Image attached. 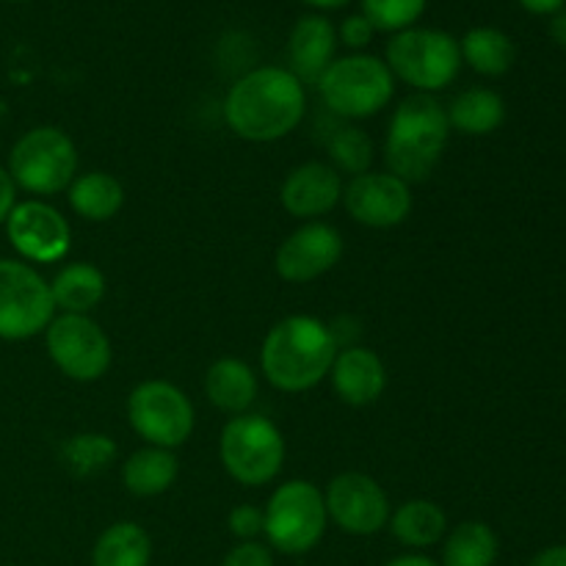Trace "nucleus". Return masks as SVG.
I'll list each match as a JSON object with an SVG mask.
<instances>
[{"label":"nucleus","instance_id":"2eb2a0df","mask_svg":"<svg viewBox=\"0 0 566 566\" xmlns=\"http://www.w3.org/2000/svg\"><path fill=\"white\" fill-rule=\"evenodd\" d=\"M343 258V235L326 221H304L280 243L274 269L291 285H307L329 274Z\"/></svg>","mask_w":566,"mask_h":566},{"label":"nucleus","instance_id":"c9c22d12","mask_svg":"<svg viewBox=\"0 0 566 566\" xmlns=\"http://www.w3.org/2000/svg\"><path fill=\"white\" fill-rule=\"evenodd\" d=\"M528 14H539V17H553L556 11H562L566 6V0H517Z\"/></svg>","mask_w":566,"mask_h":566},{"label":"nucleus","instance_id":"473e14b6","mask_svg":"<svg viewBox=\"0 0 566 566\" xmlns=\"http://www.w3.org/2000/svg\"><path fill=\"white\" fill-rule=\"evenodd\" d=\"M219 566H274V553L265 542H238Z\"/></svg>","mask_w":566,"mask_h":566},{"label":"nucleus","instance_id":"c756f323","mask_svg":"<svg viewBox=\"0 0 566 566\" xmlns=\"http://www.w3.org/2000/svg\"><path fill=\"white\" fill-rule=\"evenodd\" d=\"M429 0H363V14L368 17L376 33H401L418 25L426 14Z\"/></svg>","mask_w":566,"mask_h":566},{"label":"nucleus","instance_id":"39448f33","mask_svg":"<svg viewBox=\"0 0 566 566\" xmlns=\"http://www.w3.org/2000/svg\"><path fill=\"white\" fill-rule=\"evenodd\" d=\"M385 64L392 77L418 94H434L451 86L462 70L459 39L440 28H407L392 33L385 48Z\"/></svg>","mask_w":566,"mask_h":566},{"label":"nucleus","instance_id":"7c9ffc66","mask_svg":"<svg viewBox=\"0 0 566 566\" xmlns=\"http://www.w3.org/2000/svg\"><path fill=\"white\" fill-rule=\"evenodd\" d=\"M227 528L238 542H258L265 528V514L254 503H241L227 517Z\"/></svg>","mask_w":566,"mask_h":566},{"label":"nucleus","instance_id":"423d86ee","mask_svg":"<svg viewBox=\"0 0 566 566\" xmlns=\"http://www.w3.org/2000/svg\"><path fill=\"white\" fill-rule=\"evenodd\" d=\"M6 169L17 191L31 197H55L77 177V147L61 127H31L14 142Z\"/></svg>","mask_w":566,"mask_h":566},{"label":"nucleus","instance_id":"ddd939ff","mask_svg":"<svg viewBox=\"0 0 566 566\" xmlns=\"http://www.w3.org/2000/svg\"><path fill=\"white\" fill-rule=\"evenodd\" d=\"M11 249L25 263H59L72 249V227L59 208L44 199H25L6 219Z\"/></svg>","mask_w":566,"mask_h":566},{"label":"nucleus","instance_id":"a878e982","mask_svg":"<svg viewBox=\"0 0 566 566\" xmlns=\"http://www.w3.org/2000/svg\"><path fill=\"white\" fill-rule=\"evenodd\" d=\"M153 539L138 523L108 525L92 547V566H149Z\"/></svg>","mask_w":566,"mask_h":566},{"label":"nucleus","instance_id":"f03ea898","mask_svg":"<svg viewBox=\"0 0 566 566\" xmlns=\"http://www.w3.org/2000/svg\"><path fill=\"white\" fill-rule=\"evenodd\" d=\"M340 343L332 326L315 315L276 321L260 348V370L282 392H307L329 376Z\"/></svg>","mask_w":566,"mask_h":566},{"label":"nucleus","instance_id":"5701e85b","mask_svg":"<svg viewBox=\"0 0 566 566\" xmlns=\"http://www.w3.org/2000/svg\"><path fill=\"white\" fill-rule=\"evenodd\" d=\"M125 186L114 175L97 169L77 175L72 186L66 188L70 208L81 219L92 221V224H103V221L114 219L125 208Z\"/></svg>","mask_w":566,"mask_h":566},{"label":"nucleus","instance_id":"412c9836","mask_svg":"<svg viewBox=\"0 0 566 566\" xmlns=\"http://www.w3.org/2000/svg\"><path fill=\"white\" fill-rule=\"evenodd\" d=\"M180 475V462L175 451L144 446L125 459L122 464V486L133 497H158L175 486Z\"/></svg>","mask_w":566,"mask_h":566},{"label":"nucleus","instance_id":"9d476101","mask_svg":"<svg viewBox=\"0 0 566 566\" xmlns=\"http://www.w3.org/2000/svg\"><path fill=\"white\" fill-rule=\"evenodd\" d=\"M53 318L50 282L25 260H0V340H31L44 335Z\"/></svg>","mask_w":566,"mask_h":566},{"label":"nucleus","instance_id":"7ed1b4c3","mask_svg":"<svg viewBox=\"0 0 566 566\" xmlns=\"http://www.w3.org/2000/svg\"><path fill=\"white\" fill-rule=\"evenodd\" d=\"M448 138H451V125H448L446 105L434 94L415 92L392 111L385 138L387 171L401 177L409 186L429 180L442 160Z\"/></svg>","mask_w":566,"mask_h":566},{"label":"nucleus","instance_id":"72a5a7b5","mask_svg":"<svg viewBox=\"0 0 566 566\" xmlns=\"http://www.w3.org/2000/svg\"><path fill=\"white\" fill-rule=\"evenodd\" d=\"M14 205H17V186H14V180H11L9 169H6V166H0V227L6 224V219H9V213Z\"/></svg>","mask_w":566,"mask_h":566},{"label":"nucleus","instance_id":"1a4fd4ad","mask_svg":"<svg viewBox=\"0 0 566 566\" xmlns=\"http://www.w3.org/2000/svg\"><path fill=\"white\" fill-rule=\"evenodd\" d=\"M127 423L147 446L175 451L193 434L197 412L186 390L166 379H147L127 396Z\"/></svg>","mask_w":566,"mask_h":566},{"label":"nucleus","instance_id":"58836bf2","mask_svg":"<svg viewBox=\"0 0 566 566\" xmlns=\"http://www.w3.org/2000/svg\"><path fill=\"white\" fill-rule=\"evenodd\" d=\"M302 3L315 11H337V9H346L352 0H302Z\"/></svg>","mask_w":566,"mask_h":566},{"label":"nucleus","instance_id":"ea45409f","mask_svg":"<svg viewBox=\"0 0 566 566\" xmlns=\"http://www.w3.org/2000/svg\"><path fill=\"white\" fill-rule=\"evenodd\" d=\"M6 3H28V0H6Z\"/></svg>","mask_w":566,"mask_h":566},{"label":"nucleus","instance_id":"2f4dec72","mask_svg":"<svg viewBox=\"0 0 566 566\" xmlns=\"http://www.w3.org/2000/svg\"><path fill=\"white\" fill-rule=\"evenodd\" d=\"M374 36H376V28L370 25L368 17H365L363 11L348 14L346 20L340 22V28H337V42H340L343 48L352 50V53H365V48L374 42Z\"/></svg>","mask_w":566,"mask_h":566},{"label":"nucleus","instance_id":"f704fd0d","mask_svg":"<svg viewBox=\"0 0 566 566\" xmlns=\"http://www.w3.org/2000/svg\"><path fill=\"white\" fill-rule=\"evenodd\" d=\"M528 566H566V545H551L536 553Z\"/></svg>","mask_w":566,"mask_h":566},{"label":"nucleus","instance_id":"dca6fc26","mask_svg":"<svg viewBox=\"0 0 566 566\" xmlns=\"http://www.w3.org/2000/svg\"><path fill=\"white\" fill-rule=\"evenodd\" d=\"M343 175L324 160H307L287 171L280 188V202L293 219H321L343 199Z\"/></svg>","mask_w":566,"mask_h":566},{"label":"nucleus","instance_id":"cd10ccee","mask_svg":"<svg viewBox=\"0 0 566 566\" xmlns=\"http://www.w3.org/2000/svg\"><path fill=\"white\" fill-rule=\"evenodd\" d=\"M116 457H119V446L114 442V437L99 434V431L72 434L61 446V464L75 479H94V475L105 473L116 462Z\"/></svg>","mask_w":566,"mask_h":566},{"label":"nucleus","instance_id":"f8f14e48","mask_svg":"<svg viewBox=\"0 0 566 566\" xmlns=\"http://www.w3.org/2000/svg\"><path fill=\"white\" fill-rule=\"evenodd\" d=\"M326 517L348 536H374L390 523V501L379 481L368 473H340L324 492Z\"/></svg>","mask_w":566,"mask_h":566},{"label":"nucleus","instance_id":"b1692460","mask_svg":"<svg viewBox=\"0 0 566 566\" xmlns=\"http://www.w3.org/2000/svg\"><path fill=\"white\" fill-rule=\"evenodd\" d=\"M459 53H462V64H468L475 75L503 77L517 61V44L501 28L479 25L464 33Z\"/></svg>","mask_w":566,"mask_h":566},{"label":"nucleus","instance_id":"9b49d317","mask_svg":"<svg viewBox=\"0 0 566 566\" xmlns=\"http://www.w3.org/2000/svg\"><path fill=\"white\" fill-rule=\"evenodd\" d=\"M44 346L55 368L72 381L103 379L114 363V346L103 326L88 315L59 313L44 329Z\"/></svg>","mask_w":566,"mask_h":566},{"label":"nucleus","instance_id":"4c0bfd02","mask_svg":"<svg viewBox=\"0 0 566 566\" xmlns=\"http://www.w3.org/2000/svg\"><path fill=\"white\" fill-rule=\"evenodd\" d=\"M385 566H440L434 558L423 556V553H407V556H398L392 562H387Z\"/></svg>","mask_w":566,"mask_h":566},{"label":"nucleus","instance_id":"bb28decb","mask_svg":"<svg viewBox=\"0 0 566 566\" xmlns=\"http://www.w3.org/2000/svg\"><path fill=\"white\" fill-rule=\"evenodd\" d=\"M501 542L481 520H464L442 539L440 566H495Z\"/></svg>","mask_w":566,"mask_h":566},{"label":"nucleus","instance_id":"f257e3e1","mask_svg":"<svg viewBox=\"0 0 566 566\" xmlns=\"http://www.w3.org/2000/svg\"><path fill=\"white\" fill-rule=\"evenodd\" d=\"M307 114V92L287 66H254L224 97V122L238 138L271 144L291 136Z\"/></svg>","mask_w":566,"mask_h":566},{"label":"nucleus","instance_id":"0eeeda50","mask_svg":"<svg viewBox=\"0 0 566 566\" xmlns=\"http://www.w3.org/2000/svg\"><path fill=\"white\" fill-rule=\"evenodd\" d=\"M219 457L232 481L265 486L285 468L287 446L274 420L247 412L227 420L219 437Z\"/></svg>","mask_w":566,"mask_h":566},{"label":"nucleus","instance_id":"aec40b11","mask_svg":"<svg viewBox=\"0 0 566 566\" xmlns=\"http://www.w3.org/2000/svg\"><path fill=\"white\" fill-rule=\"evenodd\" d=\"M387 528L398 545L409 547V551H426L446 539L448 514L442 512L440 503L429 501V497H415V501L401 503L390 514Z\"/></svg>","mask_w":566,"mask_h":566},{"label":"nucleus","instance_id":"f3484780","mask_svg":"<svg viewBox=\"0 0 566 566\" xmlns=\"http://www.w3.org/2000/svg\"><path fill=\"white\" fill-rule=\"evenodd\" d=\"M332 390L348 407H370L387 390V368L374 348L346 346L329 370Z\"/></svg>","mask_w":566,"mask_h":566},{"label":"nucleus","instance_id":"20e7f679","mask_svg":"<svg viewBox=\"0 0 566 566\" xmlns=\"http://www.w3.org/2000/svg\"><path fill=\"white\" fill-rule=\"evenodd\" d=\"M315 86L332 114L359 122L381 114L392 103L396 77L379 55L348 53L332 61Z\"/></svg>","mask_w":566,"mask_h":566},{"label":"nucleus","instance_id":"393cba45","mask_svg":"<svg viewBox=\"0 0 566 566\" xmlns=\"http://www.w3.org/2000/svg\"><path fill=\"white\" fill-rule=\"evenodd\" d=\"M448 125L462 136H490L506 122V103L492 88H468L448 105Z\"/></svg>","mask_w":566,"mask_h":566},{"label":"nucleus","instance_id":"4468645a","mask_svg":"<svg viewBox=\"0 0 566 566\" xmlns=\"http://www.w3.org/2000/svg\"><path fill=\"white\" fill-rule=\"evenodd\" d=\"M343 205L357 224L370 230L401 227L412 213V186L390 171H365L343 186Z\"/></svg>","mask_w":566,"mask_h":566},{"label":"nucleus","instance_id":"4be33fe9","mask_svg":"<svg viewBox=\"0 0 566 566\" xmlns=\"http://www.w3.org/2000/svg\"><path fill=\"white\" fill-rule=\"evenodd\" d=\"M108 291V280L94 263H66L50 282L55 313L88 315Z\"/></svg>","mask_w":566,"mask_h":566},{"label":"nucleus","instance_id":"e433bc0d","mask_svg":"<svg viewBox=\"0 0 566 566\" xmlns=\"http://www.w3.org/2000/svg\"><path fill=\"white\" fill-rule=\"evenodd\" d=\"M551 39L566 50V6L551 17Z\"/></svg>","mask_w":566,"mask_h":566},{"label":"nucleus","instance_id":"a211bd4d","mask_svg":"<svg viewBox=\"0 0 566 566\" xmlns=\"http://www.w3.org/2000/svg\"><path fill=\"white\" fill-rule=\"evenodd\" d=\"M337 28L326 14L298 17L287 36V70L302 81V86H315L337 59Z\"/></svg>","mask_w":566,"mask_h":566},{"label":"nucleus","instance_id":"6e6552de","mask_svg":"<svg viewBox=\"0 0 566 566\" xmlns=\"http://www.w3.org/2000/svg\"><path fill=\"white\" fill-rule=\"evenodd\" d=\"M265 514V545L280 551L282 556H304L315 551L326 534V503L324 490L313 481L293 479L271 492Z\"/></svg>","mask_w":566,"mask_h":566},{"label":"nucleus","instance_id":"c85d7f7f","mask_svg":"<svg viewBox=\"0 0 566 566\" xmlns=\"http://www.w3.org/2000/svg\"><path fill=\"white\" fill-rule=\"evenodd\" d=\"M329 160L340 175H365L374 164V138L354 125H340L326 142Z\"/></svg>","mask_w":566,"mask_h":566},{"label":"nucleus","instance_id":"6ab92c4d","mask_svg":"<svg viewBox=\"0 0 566 566\" xmlns=\"http://www.w3.org/2000/svg\"><path fill=\"white\" fill-rule=\"evenodd\" d=\"M260 381L249 363L238 357H221L205 374V396L227 415H247L258 401Z\"/></svg>","mask_w":566,"mask_h":566}]
</instances>
